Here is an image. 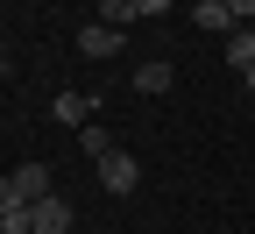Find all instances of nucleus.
Returning <instances> with one entry per match:
<instances>
[{
	"label": "nucleus",
	"mask_w": 255,
	"mask_h": 234,
	"mask_svg": "<svg viewBox=\"0 0 255 234\" xmlns=\"http://www.w3.org/2000/svg\"><path fill=\"white\" fill-rule=\"evenodd\" d=\"M92 171H100V192H107V199H128V192L142 185V163L128 156V149H107L100 163H92Z\"/></svg>",
	"instance_id": "f257e3e1"
},
{
	"label": "nucleus",
	"mask_w": 255,
	"mask_h": 234,
	"mask_svg": "<svg viewBox=\"0 0 255 234\" xmlns=\"http://www.w3.org/2000/svg\"><path fill=\"white\" fill-rule=\"evenodd\" d=\"M71 199H64V192H50V199H36V206H28V227H36V234H71Z\"/></svg>",
	"instance_id": "f03ea898"
},
{
	"label": "nucleus",
	"mask_w": 255,
	"mask_h": 234,
	"mask_svg": "<svg viewBox=\"0 0 255 234\" xmlns=\"http://www.w3.org/2000/svg\"><path fill=\"white\" fill-rule=\"evenodd\" d=\"M50 114H57L64 128H85L92 114H100V92H57V99H50Z\"/></svg>",
	"instance_id": "7ed1b4c3"
},
{
	"label": "nucleus",
	"mask_w": 255,
	"mask_h": 234,
	"mask_svg": "<svg viewBox=\"0 0 255 234\" xmlns=\"http://www.w3.org/2000/svg\"><path fill=\"white\" fill-rule=\"evenodd\" d=\"M7 185L21 206H36V199H50V163H21V171H7Z\"/></svg>",
	"instance_id": "20e7f679"
},
{
	"label": "nucleus",
	"mask_w": 255,
	"mask_h": 234,
	"mask_svg": "<svg viewBox=\"0 0 255 234\" xmlns=\"http://www.w3.org/2000/svg\"><path fill=\"white\" fill-rule=\"evenodd\" d=\"M191 21H199V28H206V36H234V28H241V21H234V7H227V0H191Z\"/></svg>",
	"instance_id": "39448f33"
},
{
	"label": "nucleus",
	"mask_w": 255,
	"mask_h": 234,
	"mask_svg": "<svg viewBox=\"0 0 255 234\" xmlns=\"http://www.w3.org/2000/svg\"><path fill=\"white\" fill-rule=\"evenodd\" d=\"M78 50H85V57H121V28L85 21V28H78Z\"/></svg>",
	"instance_id": "423d86ee"
},
{
	"label": "nucleus",
	"mask_w": 255,
	"mask_h": 234,
	"mask_svg": "<svg viewBox=\"0 0 255 234\" xmlns=\"http://www.w3.org/2000/svg\"><path fill=\"white\" fill-rule=\"evenodd\" d=\"M170 78H177V71H170L163 57H149V64H135V92H170Z\"/></svg>",
	"instance_id": "0eeeda50"
},
{
	"label": "nucleus",
	"mask_w": 255,
	"mask_h": 234,
	"mask_svg": "<svg viewBox=\"0 0 255 234\" xmlns=\"http://www.w3.org/2000/svg\"><path fill=\"white\" fill-rule=\"evenodd\" d=\"M220 50H227V64H234V71H248V64H255V28H234V36H220Z\"/></svg>",
	"instance_id": "6e6552de"
},
{
	"label": "nucleus",
	"mask_w": 255,
	"mask_h": 234,
	"mask_svg": "<svg viewBox=\"0 0 255 234\" xmlns=\"http://www.w3.org/2000/svg\"><path fill=\"white\" fill-rule=\"evenodd\" d=\"M78 142H85V156H92V163H100V156L114 149V135H107V128H100V121H85V128H78Z\"/></svg>",
	"instance_id": "1a4fd4ad"
},
{
	"label": "nucleus",
	"mask_w": 255,
	"mask_h": 234,
	"mask_svg": "<svg viewBox=\"0 0 255 234\" xmlns=\"http://www.w3.org/2000/svg\"><path fill=\"white\" fill-rule=\"evenodd\" d=\"M0 234H36L28 227V206H0Z\"/></svg>",
	"instance_id": "9d476101"
},
{
	"label": "nucleus",
	"mask_w": 255,
	"mask_h": 234,
	"mask_svg": "<svg viewBox=\"0 0 255 234\" xmlns=\"http://www.w3.org/2000/svg\"><path fill=\"white\" fill-rule=\"evenodd\" d=\"M128 7H135V21H142V14H170L177 0H128Z\"/></svg>",
	"instance_id": "9b49d317"
},
{
	"label": "nucleus",
	"mask_w": 255,
	"mask_h": 234,
	"mask_svg": "<svg viewBox=\"0 0 255 234\" xmlns=\"http://www.w3.org/2000/svg\"><path fill=\"white\" fill-rule=\"evenodd\" d=\"M227 7H234V21H241V28L255 21V0H227Z\"/></svg>",
	"instance_id": "f8f14e48"
},
{
	"label": "nucleus",
	"mask_w": 255,
	"mask_h": 234,
	"mask_svg": "<svg viewBox=\"0 0 255 234\" xmlns=\"http://www.w3.org/2000/svg\"><path fill=\"white\" fill-rule=\"evenodd\" d=\"M0 71H7V36H0Z\"/></svg>",
	"instance_id": "ddd939ff"
},
{
	"label": "nucleus",
	"mask_w": 255,
	"mask_h": 234,
	"mask_svg": "<svg viewBox=\"0 0 255 234\" xmlns=\"http://www.w3.org/2000/svg\"><path fill=\"white\" fill-rule=\"evenodd\" d=\"M241 78H248V92H255V64H248V71H241Z\"/></svg>",
	"instance_id": "4468645a"
},
{
	"label": "nucleus",
	"mask_w": 255,
	"mask_h": 234,
	"mask_svg": "<svg viewBox=\"0 0 255 234\" xmlns=\"http://www.w3.org/2000/svg\"><path fill=\"white\" fill-rule=\"evenodd\" d=\"M248 28H255V21H248Z\"/></svg>",
	"instance_id": "2eb2a0df"
}]
</instances>
